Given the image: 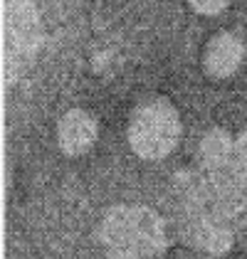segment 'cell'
Listing matches in <instances>:
<instances>
[{"instance_id":"277c9868","label":"cell","mask_w":247,"mask_h":259,"mask_svg":"<svg viewBox=\"0 0 247 259\" xmlns=\"http://www.w3.org/2000/svg\"><path fill=\"white\" fill-rule=\"evenodd\" d=\"M242 60H245V45L232 32H218L215 37H210L203 52V67L208 77L213 79L232 77L242 67Z\"/></svg>"},{"instance_id":"52a82bcc","label":"cell","mask_w":247,"mask_h":259,"mask_svg":"<svg viewBox=\"0 0 247 259\" xmlns=\"http://www.w3.org/2000/svg\"><path fill=\"white\" fill-rule=\"evenodd\" d=\"M235 170L240 173V178L247 180V128L235 139V153H232Z\"/></svg>"},{"instance_id":"ba28073f","label":"cell","mask_w":247,"mask_h":259,"mask_svg":"<svg viewBox=\"0 0 247 259\" xmlns=\"http://www.w3.org/2000/svg\"><path fill=\"white\" fill-rule=\"evenodd\" d=\"M188 3H190V8H193L198 15H208V18L220 15L227 5H230V0H188Z\"/></svg>"},{"instance_id":"5b68a950","label":"cell","mask_w":247,"mask_h":259,"mask_svg":"<svg viewBox=\"0 0 247 259\" xmlns=\"http://www.w3.org/2000/svg\"><path fill=\"white\" fill-rule=\"evenodd\" d=\"M200 158L205 163V168L210 170H218L227 165L232 160V153H235V141L227 134L225 128H210L205 136L200 139Z\"/></svg>"},{"instance_id":"6da1fadb","label":"cell","mask_w":247,"mask_h":259,"mask_svg":"<svg viewBox=\"0 0 247 259\" xmlns=\"http://www.w3.org/2000/svg\"><path fill=\"white\" fill-rule=\"evenodd\" d=\"M99 242L109 259H156L166 249V225L151 207L116 205L99 225Z\"/></svg>"},{"instance_id":"7a4b0ae2","label":"cell","mask_w":247,"mask_h":259,"mask_svg":"<svg viewBox=\"0 0 247 259\" xmlns=\"http://www.w3.org/2000/svg\"><path fill=\"white\" fill-rule=\"evenodd\" d=\"M181 141V116L171 101L153 97L141 101L129 121V146L144 160L166 158Z\"/></svg>"},{"instance_id":"8992f818","label":"cell","mask_w":247,"mask_h":259,"mask_svg":"<svg viewBox=\"0 0 247 259\" xmlns=\"http://www.w3.org/2000/svg\"><path fill=\"white\" fill-rule=\"evenodd\" d=\"M203 244H205V249H210L213 254H223V252H227V249H230L232 237L227 235L225 230H218V227H213V230H208V232H205Z\"/></svg>"},{"instance_id":"3957f363","label":"cell","mask_w":247,"mask_h":259,"mask_svg":"<svg viewBox=\"0 0 247 259\" xmlns=\"http://www.w3.org/2000/svg\"><path fill=\"white\" fill-rule=\"evenodd\" d=\"M99 136L97 119L84 109H69L57 123V146L64 156H82L87 153Z\"/></svg>"}]
</instances>
